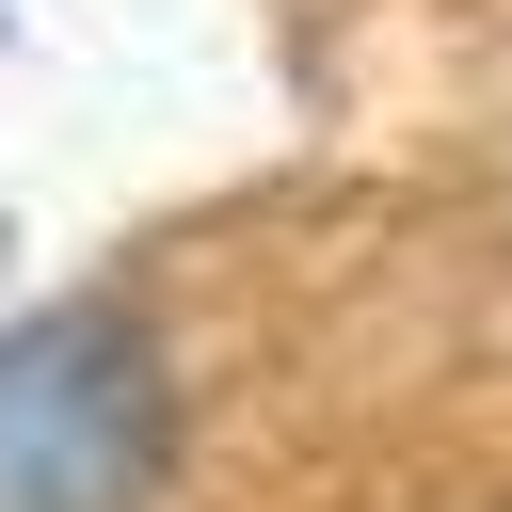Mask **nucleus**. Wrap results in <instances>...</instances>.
Masks as SVG:
<instances>
[{"label": "nucleus", "mask_w": 512, "mask_h": 512, "mask_svg": "<svg viewBox=\"0 0 512 512\" xmlns=\"http://www.w3.org/2000/svg\"><path fill=\"white\" fill-rule=\"evenodd\" d=\"M80 368H112V352H96V336H32V352H0V512H112V480L64 464V416H128V400L80 384Z\"/></svg>", "instance_id": "obj_1"}]
</instances>
